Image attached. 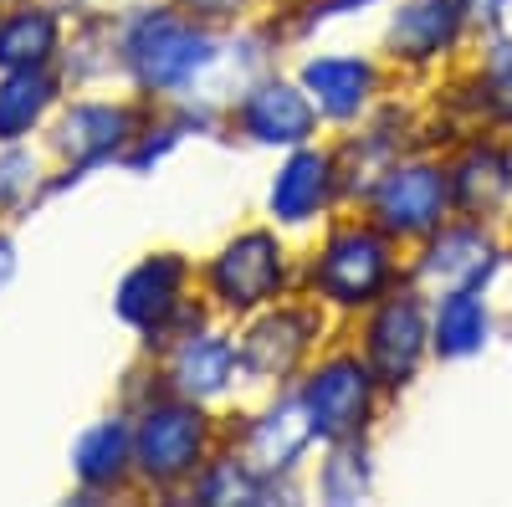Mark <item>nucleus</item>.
Returning <instances> with one entry per match:
<instances>
[{
    "label": "nucleus",
    "instance_id": "19",
    "mask_svg": "<svg viewBox=\"0 0 512 507\" xmlns=\"http://www.w3.org/2000/svg\"><path fill=\"white\" fill-rule=\"evenodd\" d=\"M461 26V0H410L390 21V52L405 62L441 57Z\"/></svg>",
    "mask_w": 512,
    "mask_h": 507
},
{
    "label": "nucleus",
    "instance_id": "6",
    "mask_svg": "<svg viewBox=\"0 0 512 507\" xmlns=\"http://www.w3.org/2000/svg\"><path fill=\"white\" fill-rule=\"evenodd\" d=\"M190 287V262L180 251H149L139 267H128L118 282V318L144 333V344H169V323H190L185 308Z\"/></svg>",
    "mask_w": 512,
    "mask_h": 507
},
{
    "label": "nucleus",
    "instance_id": "13",
    "mask_svg": "<svg viewBox=\"0 0 512 507\" xmlns=\"http://www.w3.org/2000/svg\"><path fill=\"white\" fill-rule=\"evenodd\" d=\"M241 369V354L226 333H180L175 354H169V390L190 395V400H216L221 390H231V379Z\"/></svg>",
    "mask_w": 512,
    "mask_h": 507
},
{
    "label": "nucleus",
    "instance_id": "23",
    "mask_svg": "<svg viewBox=\"0 0 512 507\" xmlns=\"http://www.w3.org/2000/svg\"><path fill=\"white\" fill-rule=\"evenodd\" d=\"M36 185H41V175H36V159H31L21 144H0V210L21 205V200H26Z\"/></svg>",
    "mask_w": 512,
    "mask_h": 507
},
{
    "label": "nucleus",
    "instance_id": "5",
    "mask_svg": "<svg viewBox=\"0 0 512 507\" xmlns=\"http://www.w3.org/2000/svg\"><path fill=\"white\" fill-rule=\"evenodd\" d=\"M374 369L369 359L359 364L354 354H333L323 359L308 379L303 390H297V400H303V415L313 426V441H349L369 426V410H374Z\"/></svg>",
    "mask_w": 512,
    "mask_h": 507
},
{
    "label": "nucleus",
    "instance_id": "3",
    "mask_svg": "<svg viewBox=\"0 0 512 507\" xmlns=\"http://www.w3.org/2000/svg\"><path fill=\"white\" fill-rule=\"evenodd\" d=\"M395 282V257L379 226H338L313 257V292L333 308H369Z\"/></svg>",
    "mask_w": 512,
    "mask_h": 507
},
{
    "label": "nucleus",
    "instance_id": "9",
    "mask_svg": "<svg viewBox=\"0 0 512 507\" xmlns=\"http://www.w3.org/2000/svg\"><path fill=\"white\" fill-rule=\"evenodd\" d=\"M134 108L128 103H108V98H82L57 118L52 144L72 159V169L88 175L93 164H108L113 154L123 159V149L134 144Z\"/></svg>",
    "mask_w": 512,
    "mask_h": 507
},
{
    "label": "nucleus",
    "instance_id": "12",
    "mask_svg": "<svg viewBox=\"0 0 512 507\" xmlns=\"http://www.w3.org/2000/svg\"><path fill=\"white\" fill-rule=\"evenodd\" d=\"M313 333H318V318L308 308H277L267 318H256L236 349L241 369L256 379H277V374L297 369V359L313 349Z\"/></svg>",
    "mask_w": 512,
    "mask_h": 507
},
{
    "label": "nucleus",
    "instance_id": "1",
    "mask_svg": "<svg viewBox=\"0 0 512 507\" xmlns=\"http://www.w3.org/2000/svg\"><path fill=\"white\" fill-rule=\"evenodd\" d=\"M118 62L144 93H185L205 67H216V36L195 26L190 11L180 16L169 6H149L123 26Z\"/></svg>",
    "mask_w": 512,
    "mask_h": 507
},
{
    "label": "nucleus",
    "instance_id": "17",
    "mask_svg": "<svg viewBox=\"0 0 512 507\" xmlns=\"http://www.w3.org/2000/svg\"><path fill=\"white\" fill-rule=\"evenodd\" d=\"M57 77L47 67H6L0 72V144H21L31 129H41V118L57 108Z\"/></svg>",
    "mask_w": 512,
    "mask_h": 507
},
{
    "label": "nucleus",
    "instance_id": "10",
    "mask_svg": "<svg viewBox=\"0 0 512 507\" xmlns=\"http://www.w3.org/2000/svg\"><path fill=\"white\" fill-rule=\"evenodd\" d=\"M236 123L256 139V144H308L313 129H318V108L303 88H292V82H262V88H251L241 103H236Z\"/></svg>",
    "mask_w": 512,
    "mask_h": 507
},
{
    "label": "nucleus",
    "instance_id": "7",
    "mask_svg": "<svg viewBox=\"0 0 512 507\" xmlns=\"http://www.w3.org/2000/svg\"><path fill=\"white\" fill-rule=\"evenodd\" d=\"M451 175L436 164H390L369 190V216L384 236H431L446 216Z\"/></svg>",
    "mask_w": 512,
    "mask_h": 507
},
{
    "label": "nucleus",
    "instance_id": "4",
    "mask_svg": "<svg viewBox=\"0 0 512 507\" xmlns=\"http://www.w3.org/2000/svg\"><path fill=\"white\" fill-rule=\"evenodd\" d=\"M282 282H287V251L272 231H241L205 267V292L221 313H256L277 303Z\"/></svg>",
    "mask_w": 512,
    "mask_h": 507
},
{
    "label": "nucleus",
    "instance_id": "18",
    "mask_svg": "<svg viewBox=\"0 0 512 507\" xmlns=\"http://www.w3.org/2000/svg\"><path fill=\"white\" fill-rule=\"evenodd\" d=\"M497 267V257H492V241L477 231V226H451V231H441L436 241H431V251L420 257V277L425 282H441L446 292H456V287H482V277Z\"/></svg>",
    "mask_w": 512,
    "mask_h": 507
},
{
    "label": "nucleus",
    "instance_id": "14",
    "mask_svg": "<svg viewBox=\"0 0 512 507\" xmlns=\"http://www.w3.org/2000/svg\"><path fill=\"white\" fill-rule=\"evenodd\" d=\"M333 185H338L333 154L297 144L292 159L277 169V180H272V190H267V205H272V216H277L282 226H303V221H313L318 210L328 205Z\"/></svg>",
    "mask_w": 512,
    "mask_h": 507
},
{
    "label": "nucleus",
    "instance_id": "22",
    "mask_svg": "<svg viewBox=\"0 0 512 507\" xmlns=\"http://www.w3.org/2000/svg\"><path fill=\"white\" fill-rule=\"evenodd\" d=\"M369 492V456L359 451V441H333V456L318 472V497L323 502H359Z\"/></svg>",
    "mask_w": 512,
    "mask_h": 507
},
{
    "label": "nucleus",
    "instance_id": "20",
    "mask_svg": "<svg viewBox=\"0 0 512 507\" xmlns=\"http://www.w3.org/2000/svg\"><path fill=\"white\" fill-rule=\"evenodd\" d=\"M62 21L52 6H11L0 11V72L6 67H47L57 57Z\"/></svg>",
    "mask_w": 512,
    "mask_h": 507
},
{
    "label": "nucleus",
    "instance_id": "15",
    "mask_svg": "<svg viewBox=\"0 0 512 507\" xmlns=\"http://www.w3.org/2000/svg\"><path fill=\"white\" fill-rule=\"evenodd\" d=\"M374 88H379V67L369 57H313L303 67V93L333 123L359 118L369 108Z\"/></svg>",
    "mask_w": 512,
    "mask_h": 507
},
{
    "label": "nucleus",
    "instance_id": "25",
    "mask_svg": "<svg viewBox=\"0 0 512 507\" xmlns=\"http://www.w3.org/2000/svg\"><path fill=\"white\" fill-rule=\"evenodd\" d=\"M11 277H16V241L0 236V287H6Z\"/></svg>",
    "mask_w": 512,
    "mask_h": 507
},
{
    "label": "nucleus",
    "instance_id": "2",
    "mask_svg": "<svg viewBox=\"0 0 512 507\" xmlns=\"http://www.w3.org/2000/svg\"><path fill=\"white\" fill-rule=\"evenodd\" d=\"M210 456V415L200 400H149L134 420V472L149 487H180L195 482V472Z\"/></svg>",
    "mask_w": 512,
    "mask_h": 507
},
{
    "label": "nucleus",
    "instance_id": "8",
    "mask_svg": "<svg viewBox=\"0 0 512 507\" xmlns=\"http://www.w3.org/2000/svg\"><path fill=\"white\" fill-rule=\"evenodd\" d=\"M425 338H431V328H425V308L415 292H395L379 303V313L364 328V359L379 385H410L425 359Z\"/></svg>",
    "mask_w": 512,
    "mask_h": 507
},
{
    "label": "nucleus",
    "instance_id": "21",
    "mask_svg": "<svg viewBox=\"0 0 512 507\" xmlns=\"http://www.w3.org/2000/svg\"><path fill=\"white\" fill-rule=\"evenodd\" d=\"M487 344V303L477 298V287H456L441 298L436 323H431V349L441 359H466Z\"/></svg>",
    "mask_w": 512,
    "mask_h": 507
},
{
    "label": "nucleus",
    "instance_id": "16",
    "mask_svg": "<svg viewBox=\"0 0 512 507\" xmlns=\"http://www.w3.org/2000/svg\"><path fill=\"white\" fill-rule=\"evenodd\" d=\"M308 441H313V426H308V415H303V400H282L267 415L251 420L241 461L262 482H272L277 472H292L297 467V456H303Z\"/></svg>",
    "mask_w": 512,
    "mask_h": 507
},
{
    "label": "nucleus",
    "instance_id": "24",
    "mask_svg": "<svg viewBox=\"0 0 512 507\" xmlns=\"http://www.w3.org/2000/svg\"><path fill=\"white\" fill-rule=\"evenodd\" d=\"M185 6H190V16H205V21H231L251 6V0H185Z\"/></svg>",
    "mask_w": 512,
    "mask_h": 507
},
{
    "label": "nucleus",
    "instance_id": "11",
    "mask_svg": "<svg viewBox=\"0 0 512 507\" xmlns=\"http://www.w3.org/2000/svg\"><path fill=\"white\" fill-rule=\"evenodd\" d=\"M134 472V426L123 415H103L88 431L72 441V477L82 497H103L118 492Z\"/></svg>",
    "mask_w": 512,
    "mask_h": 507
}]
</instances>
